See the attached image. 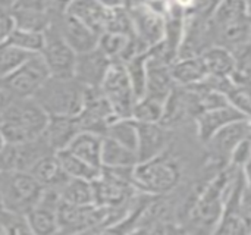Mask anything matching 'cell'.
Segmentation results:
<instances>
[{"label": "cell", "instance_id": "obj_1", "mask_svg": "<svg viewBox=\"0 0 251 235\" xmlns=\"http://www.w3.org/2000/svg\"><path fill=\"white\" fill-rule=\"evenodd\" d=\"M49 118L47 112L32 97H13L0 119L4 141L7 144H21L41 137Z\"/></svg>", "mask_w": 251, "mask_h": 235}, {"label": "cell", "instance_id": "obj_2", "mask_svg": "<svg viewBox=\"0 0 251 235\" xmlns=\"http://www.w3.org/2000/svg\"><path fill=\"white\" fill-rule=\"evenodd\" d=\"M85 85L74 77H53L35 91L32 99L49 116H78L84 106Z\"/></svg>", "mask_w": 251, "mask_h": 235}, {"label": "cell", "instance_id": "obj_3", "mask_svg": "<svg viewBox=\"0 0 251 235\" xmlns=\"http://www.w3.org/2000/svg\"><path fill=\"white\" fill-rule=\"evenodd\" d=\"M181 180V169L175 160L163 153L134 166L132 183L137 191L162 197L171 193Z\"/></svg>", "mask_w": 251, "mask_h": 235}, {"label": "cell", "instance_id": "obj_4", "mask_svg": "<svg viewBox=\"0 0 251 235\" xmlns=\"http://www.w3.org/2000/svg\"><path fill=\"white\" fill-rule=\"evenodd\" d=\"M235 175L232 169H225L221 174H218L204 188L201 193L196 197L191 206V218L204 227H215L218 225L225 202L228 199V194L232 188Z\"/></svg>", "mask_w": 251, "mask_h": 235}, {"label": "cell", "instance_id": "obj_5", "mask_svg": "<svg viewBox=\"0 0 251 235\" xmlns=\"http://www.w3.org/2000/svg\"><path fill=\"white\" fill-rule=\"evenodd\" d=\"M43 185L28 171H0V193L4 208L26 215L41 196Z\"/></svg>", "mask_w": 251, "mask_h": 235}, {"label": "cell", "instance_id": "obj_6", "mask_svg": "<svg viewBox=\"0 0 251 235\" xmlns=\"http://www.w3.org/2000/svg\"><path fill=\"white\" fill-rule=\"evenodd\" d=\"M49 77L50 71L41 54H31L13 72L0 79V87L16 99L32 97Z\"/></svg>", "mask_w": 251, "mask_h": 235}, {"label": "cell", "instance_id": "obj_7", "mask_svg": "<svg viewBox=\"0 0 251 235\" xmlns=\"http://www.w3.org/2000/svg\"><path fill=\"white\" fill-rule=\"evenodd\" d=\"M100 88L118 118H132L137 96L122 62H112Z\"/></svg>", "mask_w": 251, "mask_h": 235}, {"label": "cell", "instance_id": "obj_8", "mask_svg": "<svg viewBox=\"0 0 251 235\" xmlns=\"http://www.w3.org/2000/svg\"><path fill=\"white\" fill-rule=\"evenodd\" d=\"M40 54L47 65L50 75L65 78L74 77L76 53L65 41L53 22L44 31V46Z\"/></svg>", "mask_w": 251, "mask_h": 235}, {"label": "cell", "instance_id": "obj_9", "mask_svg": "<svg viewBox=\"0 0 251 235\" xmlns=\"http://www.w3.org/2000/svg\"><path fill=\"white\" fill-rule=\"evenodd\" d=\"M128 9L134 22L135 35L146 46L147 50L159 44L165 38L166 22L165 16L160 12H157L149 3L134 4Z\"/></svg>", "mask_w": 251, "mask_h": 235}, {"label": "cell", "instance_id": "obj_10", "mask_svg": "<svg viewBox=\"0 0 251 235\" xmlns=\"http://www.w3.org/2000/svg\"><path fill=\"white\" fill-rule=\"evenodd\" d=\"M53 24L76 54L90 52L99 46L100 34H97L94 29H91L84 22L74 18L65 10L54 13Z\"/></svg>", "mask_w": 251, "mask_h": 235}, {"label": "cell", "instance_id": "obj_11", "mask_svg": "<svg viewBox=\"0 0 251 235\" xmlns=\"http://www.w3.org/2000/svg\"><path fill=\"white\" fill-rule=\"evenodd\" d=\"M112 60L99 49H93L85 53L76 54L74 78L85 87H100Z\"/></svg>", "mask_w": 251, "mask_h": 235}, {"label": "cell", "instance_id": "obj_12", "mask_svg": "<svg viewBox=\"0 0 251 235\" xmlns=\"http://www.w3.org/2000/svg\"><path fill=\"white\" fill-rule=\"evenodd\" d=\"M196 122H197V132H199V138L203 143H209V140L224 127L240 121V119H246L249 118L247 115H244L241 110H238L235 106H232L231 103L225 104V106H219V107H213V109H207L204 112H201L200 115L196 116ZM250 119V118H249Z\"/></svg>", "mask_w": 251, "mask_h": 235}, {"label": "cell", "instance_id": "obj_13", "mask_svg": "<svg viewBox=\"0 0 251 235\" xmlns=\"http://www.w3.org/2000/svg\"><path fill=\"white\" fill-rule=\"evenodd\" d=\"M138 146H137V156L138 162L150 160L162 153L169 141V128L163 127L162 124H151V122H138Z\"/></svg>", "mask_w": 251, "mask_h": 235}, {"label": "cell", "instance_id": "obj_14", "mask_svg": "<svg viewBox=\"0 0 251 235\" xmlns=\"http://www.w3.org/2000/svg\"><path fill=\"white\" fill-rule=\"evenodd\" d=\"M251 137V119H240L235 121L222 130H219L207 144H210L213 153H216L219 157L225 159L229 162L232 152L235 147L246 138Z\"/></svg>", "mask_w": 251, "mask_h": 235}, {"label": "cell", "instance_id": "obj_15", "mask_svg": "<svg viewBox=\"0 0 251 235\" xmlns=\"http://www.w3.org/2000/svg\"><path fill=\"white\" fill-rule=\"evenodd\" d=\"M175 87L176 82L172 77L171 66L150 57L147 53V82L144 96H150L166 103Z\"/></svg>", "mask_w": 251, "mask_h": 235}, {"label": "cell", "instance_id": "obj_16", "mask_svg": "<svg viewBox=\"0 0 251 235\" xmlns=\"http://www.w3.org/2000/svg\"><path fill=\"white\" fill-rule=\"evenodd\" d=\"M109 10L110 7L104 6L100 0H71L65 9V12L79 19L100 35L106 31Z\"/></svg>", "mask_w": 251, "mask_h": 235}, {"label": "cell", "instance_id": "obj_17", "mask_svg": "<svg viewBox=\"0 0 251 235\" xmlns=\"http://www.w3.org/2000/svg\"><path fill=\"white\" fill-rule=\"evenodd\" d=\"M79 131L82 130L78 116H50L43 135L53 152H60L68 149Z\"/></svg>", "mask_w": 251, "mask_h": 235}, {"label": "cell", "instance_id": "obj_18", "mask_svg": "<svg viewBox=\"0 0 251 235\" xmlns=\"http://www.w3.org/2000/svg\"><path fill=\"white\" fill-rule=\"evenodd\" d=\"M29 172L43 185V188H59L60 190L63 187V184L69 180L56 152L43 156L31 168Z\"/></svg>", "mask_w": 251, "mask_h": 235}, {"label": "cell", "instance_id": "obj_19", "mask_svg": "<svg viewBox=\"0 0 251 235\" xmlns=\"http://www.w3.org/2000/svg\"><path fill=\"white\" fill-rule=\"evenodd\" d=\"M200 56L203 57L209 77H213V78H231L232 77L235 66H237V57L229 49L213 44L207 47Z\"/></svg>", "mask_w": 251, "mask_h": 235}, {"label": "cell", "instance_id": "obj_20", "mask_svg": "<svg viewBox=\"0 0 251 235\" xmlns=\"http://www.w3.org/2000/svg\"><path fill=\"white\" fill-rule=\"evenodd\" d=\"M171 72L176 85L181 87H191L200 84L209 77L203 57L200 54L179 57L171 65Z\"/></svg>", "mask_w": 251, "mask_h": 235}, {"label": "cell", "instance_id": "obj_21", "mask_svg": "<svg viewBox=\"0 0 251 235\" xmlns=\"http://www.w3.org/2000/svg\"><path fill=\"white\" fill-rule=\"evenodd\" d=\"M101 147L103 135L91 131H79L68 146V150L87 163L101 169Z\"/></svg>", "mask_w": 251, "mask_h": 235}, {"label": "cell", "instance_id": "obj_22", "mask_svg": "<svg viewBox=\"0 0 251 235\" xmlns=\"http://www.w3.org/2000/svg\"><path fill=\"white\" fill-rule=\"evenodd\" d=\"M138 163L137 152L121 144L119 141L103 137L101 147V168H121V166H135Z\"/></svg>", "mask_w": 251, "mask_h": 235}, {"label": "cell", "instance_id": "obj_23", "mask_svg": "<svg viewBox=\"0 0 251 235\" xmlns=\"http://www.w3.org/2000/svg\"><path fill=\"white\" fill-rule=\"evenodd\" d=\"M28 225L31 230V234L37 235H50L59 234V225H57V209L37 203L28 213H26Z\"/></svg>", "mask_w": 251, "mask_h": 235}, {"label": "cell", "instance_id": "obj_24", "mask_svg": "<svg viewBox=\"0 0 251 235\" xmlns=\"http://www.w3.org/2000/svg\"><path fill=\"white\" fill-rule=\"evenodd\" d=\"M12 16L15 21V26L28 31L44 32L50 24L53 22L54 13L47 10L37 9H25V7H12Z\"/></svg>", "mask_w": 251, "mask_h": 235}, {"label": "cell", "instance_id": "obj_25", "mask_svg": "<svg viewBox=\"0 0 251 235\" xmlns=\"http://www.w3.org/2000/svg\"><path fill=\"white\" fill-rule=\"evenodd\" d=\"M62 202L75 206L94 205V191L91 181L81 178H69L60 188Z\"/></svg>", "mask_w": 251, "mask_h": 235}, {"label": "cell", "instance_id": "obj_26", "mask_svg": "<svg viewBox=\"0 0 251 235\" xmlns=\"http://www.w3.org/2000/svg\"><path fill=\"white\" fill-rule=\"evenodd\" d=\"M56 153H57V157L69 178H81V180L93 181L100 175L101 169L87 163L85 160H82L81 157H78L68 149L56 152Z\"/></svg>", "mask_w": 251, "mask_h": 235}, {"label": "cell", "instance_id": "obj_27", "mask_svg": "<svg viewBox=\"0 0 251 235\" xmlns=\"http://www.w3.org/2000/svg\"><path fill=\"white\" fill-rule=\"evenodd\" d=\"M104 137H110L121 144L137 152L138 146V128L134 118H118L115 119L106 131Z\"/></svg>", "mask_w": 251, "mask_h": 235}, {"label": "cell", "instance_id": "obj_28", "mask_svg": "<svg viewBox=\"0 0 251 235\" xmlns=\"http://www.w3.org/2000/svg\"><path fill=\"white\" fill-rule=\"evenodd\" d=\"M13 47L24 50L29 54H38L43 50L44 46V32L38 31H28L21 28H13L10 35L6 40Z\"/></svg>", "mask_w": 251, "mask_h": 235}, {"label": "cell", "instance_id": "obj_29", "mask_svg": "<svg viewBox=\"0 0 251 235\" xmlns=\"http://www.w3.org/2000/svg\"><path fill=\"white\" fill-rule=\"evenodd\" d=\"M165 110V103L153 99L150 96H143L138 99L134 104L132 118L138 122H151V124H160L162 116Z\"/></svg>", "mask_w": 251, "mask_h": 235}, {"label": "cell", "instance_id": "obj_30", "mask_svg": "<svg viewBox=\"0 0 251 235\" xmlns=\"http://www.w3.org/2000/svg\"><path fill=\"white\" fill-rule=\"evenodd\" d=\"M126 72L129 75L131 84L134 87L137 100L146 94V82H147V52L134 56L128 62L124 63Z\"/></svg>", "mask_w": 251, "mask_h": 235}, {"label": "cell", "instance_id": "obj_31", "mask_svg": "<svg viewBox=\"0 0 251 235\" xmlns=\"http://www.w3.org/2000/svg\"><path fill=\"white\" fill-rule=\"evenodd\" d=\"M106 31L107 32L122 34V35H126V37H135L134 22H132L129 9L125 4L110 7L109 16H107V24H106Z\"/></svg>", "mask_w": 251, "mask_h": 235}, {"label": "cell", "instance_id": "obj_32", "mask_svg": "<svg viewBox=\"0 0 251 235\" xmlns=\"http://www.w3.org/2000/svg\"><path fill=\"white\" fill-rule=\"evenodd\" d=\"M31 54L13 47L7 41L0 43V79L13 72L19 65H22Z\"/></svg>", "mask_w": 251, "mask_h": 235}, {"label": "cell", "instance_id": "obj_33", "mask_svg": "<svg viewBox=\"0 0 251 235\" xmlns=\"http://www.w3.org/2000/svg\"><path fill=\"white\" fill-rule=\"evenodd\" d=\"M0 225L4 234H31L26 215L6 210L0 218Z\"/></svg>", "mask_w": 251, "mask_h": 235}, {"label": "cell", "instance_id": "obj_34", "mask_svg": "<svg viewBox=\"0 0 251 235\" xmlns=\"http://www.w3.org/2000/svg\"><path fill=\"white\" fill-rule=\"evenodd\" d=\"M251 160V137L243 140L231 155L229 165L232 168H244Z\"/></svg>", "mask_w": 251, "mask_h": 235}, {"label": "cell", "instance_id": "obj_35", "mask_svg": "<svg viewBox=\"0 0 251 235\" xmlns=\"http://www.w3.org/2000/svg\"><path fill=\"white\" fill-rule=\"evenodd\" d=\"M15 28V21L12 16V10L9 7L0 6V43H4L10 32Z\"/></svg>", "mask_w": 251, "mask_h": 235}, {"label": "cell", "instance_id": "obj_36", "mask_svg": "<svg viewBox=\"0 0 251 235\" xmlns=\"http://www.w3.org/2000/svg\"><path fill=\"white\" fill-rule=\"evenodd\" d=\"M12 99H13V97H12L7 91H4V90L0 87V119H1V116L4 115L6 109L9 107Z\"/></svg>", "mask_w": 251, "mask_h": 235}, {"label": "cell", "instance_id": "obj_37", "mask_svg": "<svg viewBox=\"0 0 251 235\" xmlns=\"http://www.w3.org/2000/svg\"><path fill=\"white\" fill-rule=\"evenodd\" d=\"M104 6L107 7H116V6H124L125 0H100Z\"/></svg>", "mask_w": 251, "mask_h": 235}, {"label": "cell", "instance_id": "obj_38", "mask_svg": "<svg viewBox=\"0 0 251 235\" xmlns=\"http://www.w3.org/2000/svg\"><path fill=\"white\" fill-rule=\"evenodd\" d=\"M243 172H244V177H246V181H247L249 187L251 188V160L243 168Z\"/></svg>", "mask_w": 251, "mask_h": 235}, {"label": "cell", "instance_id": "obj_39", "mask_svg": "<svg viewBox=\"0 0 251 235\" xmlns=\"http://www.w3.org/2000/svg\"><path fill=\"white\" fill-rule=\"evenodd\" d=\"M15 1H16V0H0V6H1V7H9V9H12L13 4H15Z\"/></svg>", "mask_w": 251, "mask_h": 235}, {"label": "cell", "instance_id": "obj_40", "mask_svg": "<svg viewBox=\"0 0 251 235\" xmlns=\"http://www.w3.org/2000/svg\"><path fill=\"white\" fill-rule=\"evenodd\" d=\"M6 144V141H4V137H3V134H1V130H0V150L3 149V146Z\"/></svg>", "mask_w": 251, "mask_h": 235}, {"label": "cell", "instance_id": "obj_41", "mask_svg": "<svg viewBox=\"0 0 251 235\" xmlns=\"http://www.w3.org/2000/svg\"><path fill=\"white\" fill-rule=\"evenodd\" d=\"M0 234H4V231H3V228H1V225H0Z\"/></svg>", "mask_w": 251, "mask_h": 235}]
</instances>
